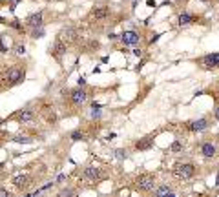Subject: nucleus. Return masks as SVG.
Here are the masks:
<instances>
[{
    "label": "nucleus",
    "instance_id": "15",
    "mask_svg": "<svg viewBox=\"0 0 219 197\" xmlns=\"http://www.w3.org/2000/svg\"><path fill=\"white\" fill-rule=\"evenodd\" d=\"M17 119H18V122L26 124V122H31V120L35 119V113H33V109H29V108H24V109H20V112H18Z\"/></svg>",
    "mask_w": 219,
    "mask_h": 197
},
{
    "label": "nucleus",
    "instance_id": "12",
    "mask_svg": "<svg viewBox=\"0 0 219 197\" xmlns=\"http://www.w3.org/2000/svg\"><path fill=\"white\" fill-rule=\"evenodd\" d=\"M153 144H155V137L153 135H148V137H142V139H139L137 142H135V150L144 151V150L153 148Z\"/></svg>",
    "mask_w": 219,
    "mask_h": 197
},
{
    "label": "nucleus",
    "instance_id": "29",
    "mask_svg": "<svg viewBox=\"0 0 219 197\" xmlns=\"http://www.w3.org/2000/svg\"><path fill=\"white\" fill-rule=\"evenodd\" d=\"M159 37H161V35H159V33H155V35H153L152 38H150V44H153V42H157V40H159Z\"/></svg>",
    "mask_w": 219,
    "mask_h": 197
},
{
    "label": "nucleus",
    "instance_id": "35",
    "mask_svg": "<svg viewBox=\"0 0 219 197\" xmlns=\"http://www.w3.org/2000/svg\"><path fill=\"white\" fill-rule=\"evenodd\" d=\"M201 2H212V0H201Z\"/></svg>",
    "mask_w": 219,
    "mask_h": 197
},
{
    "label": "nucleus",
    "instance_id": "8",
    "mask_svg": "<svg viewBox=\"0 0 219 197\" xmlns=\"http://www.w3.org/2000/svg\"><path fill=\"white\" fill-rule=\"evenodd\" d=\"M111 15V9L108 6H97L90 11V18H95V20H104Z\"/></svg>",
    "mask_w": 219,
    "mask_h": 197
},
{
    "label": "nucleus",
    "instance_id": "25",
    "mask_svg": "<svg viewBox=\"0 0 219 197\" xmlns=\"http://www.w3.org/2000/svg\"><path fill=\"white\" fill-rule=\"evenodd\" d=\"M60 195H75V190H71V188H64V190H60Z\"/></svg>",
    "mask_w": 219,
    "mask_h": 197
},
{
    "label": "nucleus",
    "instance_id": "31",
    "mask_svg": "<svg viewBox=\"0 0 219 197\" xmlns=\"http://www.w3.org/2000/svg\"><path fill=\"white\" fill-rule=\"evenodd\" d=\"M0 53H7V48L2 44V40H0Z\"/></svg>",
    "mask_w": 219,
    "mask_h": 197
},
{
    "label": "nucleus",
    "instance_id": "18",
    "mask_svg": "<svg viewBox=\"0 0 219 197\" xmlns=\"http://www.w3.org/2000/svg\"><path fill=\"white\" fill-rule=\"evenodd\" d=\"M153 193L155 195H173V192H172V188H170V186L168 184H163V186H159V188L157 190H153Z\"/></svg>",
    "mask_w": 219,
    "mask_h": 197
},
{
    "label": "nucleus",
    "instance_id": "32",
    "mask_svg": "<svg viewBox=\"0 0 219 197\" xmlns=\"http://www.w3.org/2000/svg\"><path fill=\"white\" fill-rule=\"evenodd\" d=\"M214 119H217V120H219V106L215 108V112H214Z\"/></svg>",
    "mask_w": 219,
    "mask_h": 197
},
{
    "label": "nucleus",
    "instance_id": "16",
    "mask_svg": "<svg viewBox=\"0 0 219 197\" xmlns=\"http://www.w3.org/2000/svg\"><path fill=\"white\" fill-rule=\"evenodd\" d=\"M194 22H197V17L194 13L184 11V13L179 15V26H190V24H194Z\"/></svg>",
    "mask_w": 219,
    "mask_h": 197
},
{
    "label": "nucleus",
    "instance_id": "34",
    "mask_svg": "<svg viewBox=\"0 0 219 197\" xmlns=\"http://www.w3.org/2000/svg\"><path fill=\"white\" fill-rule=\"evenodd\" d=\"M215 184L219 186V173H217V179H215Z\"/></svg>",
    "mask_w": 219,
    "mask_h": 197
},
{
    "label": "nucleus",
    "instance_id": "28",
    "mask_svg": "<svg viewBox=\"0 0 219 197\" xmlns=\"http://www.w3.org/2000/svg\"><path fill=\"white\" fill-rule=\"evenodd\" d=\"M133 55H135V57H142V49L135 48V49H133Z\"/></svg>",
    "mask_w": 219,
    "mask_h": 197
},
{
    "label": "nucleus",
    "instance_id": "22",
    "mask_svg": "<svg viewBox=\"0 0 219 197\" xmlns=\"http://www.w3.org/2000/svg\"><path fill=\"white\" fill-rule=\"evenodd\" d=\"M170 150H172L173 153H179V151H183V144H181L179 141H173L172 146H170Z\"/></svg>",
    "mask_w": 219,
    "mask_h": 197
},
{
    "label": "nucleus",
    "instance_id": "11",
    "mask_svg": "<svg viewBox=\"0 0 219 197\" xmlns=\"http://www.w3.org/2000/svg\"><path fill=\"white\" fill-rule=\"evenodd\" d=\"M44 13L42 11H37V13H31L27 18H26V26H29L31 29L33 28H40V26H44V20H42Z\"/></svg>",
    "mask_w": 219,
    "mask_h": 197
},
{
    "label": "nucleus",
    "instance_id": "3",
    "mask_svg": "<svg viewBox=\"0 0 219 197\" xmlns=\"http://www.w3.org/2000/svg\"><path fill=\"white\" fill-rule=\"evenodd\" d=\"M66 51H68V42H64L62 38H59V37H57V40H55V42L49 46V51H48V53H49L53 59L62 60V57L66 55Z\"/></svg>",
    "mask_w": 219,
    "mask_h": 197
},
{
    "label": "nucleus",
    "instance_id": "26",
    "mask_svg": "<svg viewBox=\"0 0 219 197\" xmlns=\"http://www.w3.org/2000/svg\"><path fill=\"white\" fill-rule=\"evenodd\" d=\"M13 141L15 142H31V139H27V137H15Z\"/></svg>",
    "mask_w": 219,
    "mask_h": 197
},
{
    "label": "nucleus",
    "instance_id": "23",
    "mask_svg": "<svg viewBox=\"0 0 219 197\" xmlns=\"http://www.w3.org/2000/svg\"><path fill=\"white\" fill-rule=\"evenodd\" d=\"M115 157L117 159H126L128 157V151L126 150H115Z\"/></svg>",
    "mask_w": 219,
    "mask_h": 197
},
{
    "label": "nucleus",
    "instance_id": "17",
    "mask_svg": "<svg viewBox=\"0 0 219 197\" xmlns=\"http://www.w3.org/2000/svg\"><path fill=\"white\" fill-rule=\"evenodd\" d=\"M13 184L17 186L18 190H26L29 186V177H27V175H17V177L13 179Z\"/></svg>",
    "mask_w": 219,
    "mask_h": 197
},
{
    "label": "nucleus",
    "instance_id": "27",
    "mask_svg": "<svg viewBox=\"0 0 219 197\" xmlns=\"http://www.w3.org/2000/svg\"><path fill=\"white\" fill-rule=\"evenodd\" d=\"M0 197H9V192L6 188H0Z\"/></svg>",
    "mask_w": 219,
    "mask_h": 197
},
{
    "label": "nucleus",
    "instance_id": "21",
    "mask_svg": "<svg viewBox=\"0 0 219 197\" xmlns=\"http://www.w3.org/2000/svg\"><path fill=\"white\" fill-rule=\"evenodd\" d=\"M44 28L42 26H40V28H33V29H31V37H33V38H42L44 37Z\"/></svg>",
    "mask_w": 219,
    "mask_h": 197
},
{
    "label": "nucleus",
    "instance_id": "1",
    "mask_svg": "<svg viewBox=\"0 0 219 197\" xmlns=\"http://www.w3.org/2000/svg\"><path fill=\"white\" fill-rule=\"evenodd\" d=\"M155 177L152 173H141L137 175V179H135V188L139 192H153L155 190Z\"/></svg>",
    "mask_w": 219,
    "mask_h": 197
},
{
    "label": "nucleus",
    "instance_id": "14",
    "mask_svg": "<svg viewBox=\"0 0 219 197\" xmlns=\"http://www.w3.org/2000/svg\"><path fill=\"white\" fill-rule=\"evenodd\" d=\"M190 131H203L208 128V119H197V120H192V122L186 124Z\"/></svg>",
    "mask_w": 219,
    "mask_h": 197
},
{
    "label": "nucleus",
    "instance_id": "6",
    "mask_svg": "<svg viewBox=\"0 0 219 197\" xmlns=\"http://www.w3.org/2000/svg\"><path fill=\"white\" fill-rule=\"evenodd\" d=\"M24 80V70L22 68H17V66H13V68L7 70V82L15 86V84H20Z\"/></svg>",
    "mask_w": 219,
    "mask_h": 197
},
{
    "label": "nucleus",
    "instance_id": "4",
    "mask_svg": "<svg viewBox=\"0 0 219 197\" xmlns=\"http://www.w3.org/2000/svg\"><path fill=\"white\" fill-rule=\"evenodd\" d=\"M69 101H71V104H75V106H82L88 101V93L82 90V86L73 88V90L69 91Z\"/></svg>",
    "mask_w": 219,
    "mask_h": 197
},
{
    "label": "nucleus",
    "instance_id": "13",
    "mask_svg": "<svg viewBox=\"0 0 219 197\" xmlns=\"http://www.w3.org/2000/svg\"><path fill=\"white\" fill-rule=\"evenodd\" d=\"M199 153L205 159H212V157H215L217 148H215V144H212V142H203V144L199 146Z\"/></svg>",
    "mask_w": 219,
    "mask_h": 197
},
{
    "label": "nucleus",
    "instance_id": "9",
    "mask_svg": "<svg viewBox=\"0 0 219 197\" xmlns=\"http://www.w3.org/2000/svg\"><path fill=\"white\" fill-rule=\"evenodd\" d=\"M199 64L203 66L205 70H210V68H219V53H210V55H205V57L199 60Z\"/></svg>",
    "mask_w": 219,
    "mask_h": 197
},
{
    "label": "nucleus",
    "instance_id": "24",
    "mask_svg": "<svg viewBox=\"0 0 219 197\" xmlns=\"http://www.w3.org/2000/svg\"><path fill=\"white\" fill-rule=\"evenodd\" d=\"M15 53L17 55H24L26 53V46H24V44H17V46H15Z\"/></svg>",
    "mask_w": 219,
    "mask_h": 197
},
{
    "label": "nucleus",
    "instance_id": "33",
    "mask_svg": "<svg viewBox=\"0 0 219 197\" xmlns=\"http://www.w3.org/2000/svg\"><path fill=\"white\" fill-rule=\"evenodd\" d=\"M146 4H148L150 7H155V6H157V4H155V0H148V2H146Z\"/></svg>",
    "mask_w": 219,
    "mask_h": 197
},
{
    "label": "nucleus",
    "instance_id": "7",
    "mask_svg": "<svg viewBox=\"0 0 219 197\" xmlns=\"http://www.w3.org/2000/svg\"><path fill=\"white\" fill-rule=\"evenodd\" d=\"M119 38H121V42L124 44V46H135V44H139L141 35L137 31H133V29H128V31H124Z\"/></svg>",
    "mask_w": 219,
    "mask_h": 197
},
{
    "label": "nucleus",
    "instance_id": "20",
    "mask_svg": "<svg viewBox=\"0 0 219 197\" xmlns=\"http://www.w3.org/2000/svg\"><path fill=\"white\" fill-rule=\"evenodd\" d=\"M69 139H71L73 142H77V141H84V131H80V130H75V131H71Z\"/></svg>",
    "mask_w": 219,
    "mask_h": 197
},
{
    "label": "nucleus",
    "instance_id": "5",
    "mask_svg": "<svg viewBox=\"0 0 219 197\" xmlns=\"http://www.w3.org/2000/svg\"><path fill=\"white\" fill-rule=\"evenodd\" d=\"M59 38H62L64 42L71 44V42H77L79 33H77V29L73 28V26H66V28H62V29L59 31Z\"/></svg>",
    "mask_w": 219,
    "mask_h": 197
},
{
    "label": "nucleus",
    "instance_id": "30",
    "mask_svg": "<svg viewBox=\"0 0 219 197\" xmlns=\"http://www.w3.org/2000/svg\"><path fill=\"white\" fill-rule=\"evenodd\" d=\"M79 86H86V79H84V77H79Z\"/></svg>",
    "mask_w": 219,
    "mask_h": 197
},
{
    "label": "nucleus",
    "instance_id": "19",
    "mask_svg": "<svg viewBox=\"0 0 219 197\" xmlns=\"http://www.w3.org/2000/svg\"><path fill=\"white\" fill-rule=\"evenodd\" d=\"M4 24H7V26H11L13 29H17V31H20V33H24V26H22V22H20L18 18H13L11 22H4Z\"/></svg>",
    "mask_w": 219,
    "mask_h": 197
},
{
    "label": "nucleus",
    "instance_id": "2",
    "mask_svg": "<svg viewBox=\"0 0 219 197\" xmlns=\"http://www.w3.org/2000/svg\"><path fill=\"white\" fill-rule=\"evenodd\" d=\"M172 173L175 175V177H179V179H190L194 177V173H195V166L190 162H177L175 166L172 168Z\"/></svg>",
    "mask_w": 219,
    "mask_h": 197
},
{
    "label": "nucleus",
    "instance_id": "10",
    "mask_svg": "<svg viewBox=\"0 0 219 197\" xmlns=\"http://www.w3.org/2000/svg\"><path fill=\"white\" fill-rule=\"evenodd\" d=\"M100 175H102V172H100V168H97V166H86L84 172H82V177L88 179V181H91V183H97V181L100 179Z\"/></svg>",
    "mask_w": 219,
    "mask_h": 197
}]
</instances>
